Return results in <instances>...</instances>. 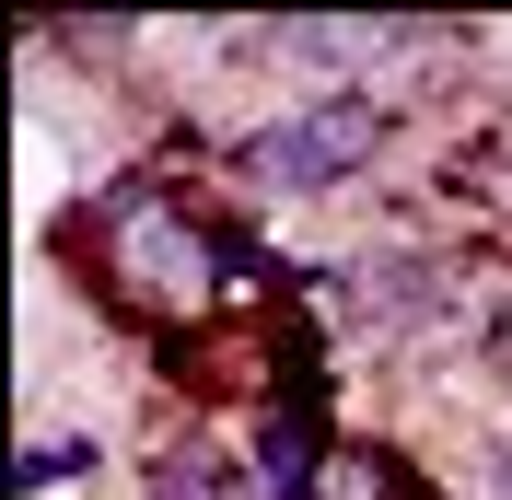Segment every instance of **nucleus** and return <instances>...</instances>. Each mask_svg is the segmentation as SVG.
I'll list each match as a JSON object with an SVG mask.
<instances>
[{
    "label": "nucleus",
    "mask_w": 512,
    "mask_h": 500,
    "mask_svg": "<svg viewBox=\"0 0 512 500\" xmlns=\"http://www.w3.org/2000/svg\"><path fill=\"white\" fill-rule=\"evenodd\" d=\"M489 489H501V500H512V454H501V466H489Z\"/></svg>",
    "instance_id": "obj_6"
},
{
    "label": "nucleus",
    "mask_w": 512,
    "mask_h": 500,
    "mask_svg": "<svg viewBox=\"0 0 512 500\" xmlns=\"http://www.w3.org/2000/svg\"><path fill=\"white\" fill-rule=\"evenodd\" d=\"M82 466H94V442L47 431V442H35V454H24V500H35V489H59V477H82Z\"/></svg>",
    "instance_id": "obj_5"
},
{
    "label": "nucleus",
    "mask_w": 512,
    "mask_h": 500,
    "mask_svg": "<svg viewBox=\"0 0 512 500\" xmlns=\"http://www.w3.org/2000/svg\"><path fill=\"white\" fill-rule=\"evenodd\" d=\"M373 152H384V105L373 94H315V105H291V117H268L245 140V175L268 198H326V187H350Z\"/></svg>",
    "instance_id": "obj_1"
},
{
    "label": "nucleus",
    "mask_w": 512,
    "mask_h": 500,
    "mask_svg": "<svg viewBox=\"0 0 512 500\" xmlns=\"http://www.w3.org/2000/svg\"><path fill=\"white\" fill-rule=\"evenodd\" d=\"M152 500H268V489L233 466L222 442H175V454L152 466Z\"/></svg>",
    "instance_id": "obj_3"
},
{
    "label": "nucleus",
    "mask_w": 512,
    "mask_h": 500,
    "mask_svg": "<svg viewBox=\"0 0 512 500\" xmlns=\"http://www.w3.org/2000/svg\"><path fill=\"white\" fill-rule=\"evenodd\" d=\"M315 500H396V489H384V466L361 454V442H338V454L315 466Z\"/></svg>",
    "instance_id": "obj_4"
},
{
    "label": "nucleus",
    "mask_w": 512,
    "mask_h": 500,
    "mask_svg": "<svg viewBox=\"0 0 512 500\" xmlns=\"http://www.w3.org/2000/svg\"><path fill=\"white\" fill-rule=\"evenodd\" d=\"M105 245H117V280L152 291V303H198L210 291V256H222L163 187H117L105 198Z\"/></svg>",
    "instance_id": "obj_2"
}]
</instances>
